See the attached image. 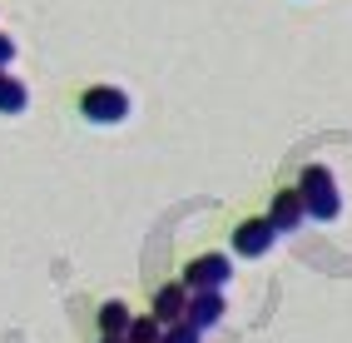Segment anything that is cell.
<instances>
[{"instance_id":"obj_1","label":"cell","mask_w":352,"mask_h":343,"mask_svg":"<svg viewBox=\"0 0 352 343\" xmlns=\"http://www.w3.org/2000/svg\"><path fill=\"white\" fill-rule=\"evenodd\" d=\"M298 194H302V204H308V219H318V224H333L342 214V194H338V179H333L327 165L302 169L298 174Z\"/></svg>"},{"instance_id":"obj_2","label":"cell","mask_w":352,"mask_h":343,"mask_svg":"<svg viewBox=\"0 0 352 343\" xmlns=\"http://www.w3.org/2000/svg\"><path fill=\"white\" fill-rule=\"evenodd\" d=\"M80 114L89 125H120V120H129V95L114 85H89L80 95Z\"/></svg>"},{"instance_id":"obj_3","label":"cell","mask_w":352,"mask_h":343,"mask_svg":"<svg viewBox=\"0 0 352 343\" xmlns=\"http://www.w3.org/2000/svg\"><path fill=\"white\" fill-rule=\"evenodd\" d=\"M228 279H233L228 254H199L189 269H184V289L189 293H223Z\"/></svg>"},{"instance_id":"obj_4","label":"cell","mask_w":352,"mask_h":343,"mask_svg":"<svg viewBox=\"0 0 352 343\" xmlns=\"http://www.w3.org/2000/svg\"><path fill=\"white\" fill-rule=\"evenodd\" d=\"M273 244H278V229H273L268 214L263 219H243L233 229V254H243V259H263Z\"/></svg>"},{"instance_id":"obj_5","label":"cell","mask_w":352,"mask_h":343,"mask_svg":"<svg viewBox=\"0 0 352 343\" xmlns=\"http://www.w3.org/2000/svg\"><path fill=\"white\" fill-rule=\"evenodd\" d=\"M268 219H273V229H278V234H293V229H298L302 219H308V204H302L298 185L273 194V204H268Z\"/></svg>"},{"instance_id":"obj_6","label":"cell","mask_w":352,"mask_h":343,"mask_svg":"<svg viewBox=\"0 0 352 343\" xmlns=\"http://www.w3.org/2000/svg\"><path fill=\"white\" fill-rule=\"evenodd\" d=\"M189 299H194V293L184 289V284H164V289L154 293V318H159L164 329H169V324H184V318H189Z\"/></svg>"},{"instance_id":"obj_7","label":"cell","mask_w":352,"mask_h":343,"mask_svg":"<svg viewBox=\"0 0 352 343\" xmlns=\"http://www.w3.org/2000/svg\"><path fill=\"white\" fill-rule=\"evenodd\" d=\"M223 313H228L223 293H194V299H189V324H194L199 333L219 329V324H223Z\"/></svg>"},{"instance_id":"obj_8","label":"cell","mask_w":352,"mask_h":343,"mask_svg":"<svg viewBox=\"0 0 352 343\" xmlns=\"http://www.w3.org/2000/svg\"><path fill=\"white\" fill-rule=\"evenodd\" d=\"M129 329H134V313H129V304L109 299V304L100 309V338H129Z\"/></svg>"},{"instance_id":"obj_9","label":"cell","mask_w":352,"mask_h":343,"mask_svg":"<svg viewBox=\"0 0 352 343\" xmlns=\"http://www.w3.org/2000/svg\"><path fill=\"white\" fill-rule=\"evenodd\" d=\"M25 105H30V90L0 70V114H25Z\"/></svg>"},{"instance_id":"obj_10","label":"cell","mask_w":352,"mask_h":343,"mask_svg":"<svg viewBox=\"0 0 352 343\" xmlns=\"http://www.w3.org/2000/svg\"><path fill=\"white\" fill-rule=\"evenodd\" d=\"M129 343H164V324H159L154 313L134 318V329H129Z\"/></svg>"},{"instance_id":"obj_11","label":"cell","mask_w":352,"mask_h":343,"mask_svg":"<svg viewBox=\"0 0 352 343\" xmlns=\"http://www.w3.org/2000/svg\"><path fill=\"white\" fill-rule=\"evenodd\" d=\"M204 333L189 324V318H184V324H169V329H164V343H199Z\"/></svg>"},{"instance_id":"obj_12","label":"cell","mask_w":352,"mask_h":343,"mask_svg":"<svg viewBox=\"0 0 352 343\" xmlns=\"http://www.w3.org/2000/svg\"><path fill=\"white\" fill-rule=\"evenodd\" d=\"M15 60V40L6 35V30H0V70H6V65Z\"/></svg>"},{"instance_id":"obj_13","label":"cell","mask_w":352,"mask_h":343,"mask_svg":"<svg viewBox=\"0 0 352 343\" xmlns=\"http://www.w3.org/2000/svg\"><path fill=\"white\" fill-rule=\"evenodd\" d=\"M100 343H129V338H100Z\"/></svg>"}]
</instances>
